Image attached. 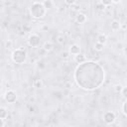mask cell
<instances>
[{"instance_id": "1", "label": "cell", "mask_w": 127, "mask_h": 127, "mask_svg": "<svg viewBox=\"0 0 127 127\" xmlns=\"http://www.w3.org/2000/svg\"><path fill=\"white\" fill-rule=\"evenodd\" d=\"M103 67L94 62H84L80 64L74 71V79L77 85L85 90L98 88L104 81Z\"/></svg>"}, {"instance_id": "2", "label": "cell", "mask_w": 127, "mask_h": 127, "mask_svg": "<svg viewBox=\"0 0 127 127\" xmlns=\"http://www.w3.org/2000/svg\"><path fill=\"white\" fill-rule=\"evenodd\" d=\"M30 13H31L32 17H34L36 19H40L45 16L46 9L41 2H34L30 8Z\"/></svg>"}, {"instance_id": "3", "label": "cell", "mask_w": 127, "mask_h": 127, "mask_svg": "<svg viewBox=\"0 0 127 127\" xmlns=\"http://www.w3.org/2000/svg\"><path fill=\"white\" fill-rule=\"evenodd\" d=\"M12 60L16 64H24L27 60V54L21 49H17L12 53Z\"/></svg>"}, {"instance_id": "4", "label": "cell", "mask_w": 127, "mask_h": 127, "mask_svg": "<svg viewBox=\"0 0 127 127\" xmlns=\"http://www.w3.org/2000/svg\"><path fill=\"white\" fill-rule=\"evenodd\" d=\"M40 42H41V39H40V37L38 35L33 34L28 38V44H29V46H31L33 48L39 47L40 46Z\"/></svg>"}, {"instance_id": "5", "label": "cell", "mask_w": 127, "mask_h": 127, "mask_svg": "<svg viewBox=\"0 0 127 127\" xmlns=\"http://www.w3.org/2000/svg\"><path fill=\"white\" fill-rule=\"evenodd\" d=\"M116 117H115V114L111 111H107L103 114V121L106 123V124H112L114 121H115Z\"/></svg>"}, {"instance_id": "6", "label": "cell", "mask_w": 127, "mask_h": 127, "mask_svg": "<svg viewBox=\"0 0 127 127\" xmlns=\"http://www.w3.org/2000/svg\"><path fill=\"white\" fill-rule=\"evenodd\" d=\"M17 99V94L15 91L13 90H8L6 93H5V100L8 102V103H14Z\"/></svg>"}, {"instance_id": "7", "label": "cell", "mask_w": 127, "mask_h": 127, "mask_svg": "<svg viewBox=\"0 0 127 127\" xmlns=\"http://www.w3.org/2000/svg\"><path fill=\"white\" fill-rule=\"evenodd\" d=\"M68 54L73 55V56H76V55L80 54V47H79L78 45H76V44H72V45L69 47Z\"/></svg>"}, {"instance_id": "8", "label": "cell", "mask_w": 127, "mask_h": 127, "mask_svg": "<svg viewBox=\"0 0 127 127\" xmlns=\"http://www.w3.org/2000/svg\"><path fill=\"white\" fill-rule=\"evenodd\" d=\"M75 20H76V22L77 23H79V24H83V23H85V21H86V15L84 14V13H77L76 14V16H75Z\"/></svg>"}, {"instance_id": "9", "label": "cell", "mask_w": 127, "mask_h": 127, "mask_svg": "<svg viewBox=\"0 0 127 127\" xmlns=\"http://www.w3.org/2000/svg\"><path fill=\"white\" fill-rule=\"evenodd\" d=\"M110 26H111V29H112L113 31H118V30H120V28H121V23H120L119 20H113V21L111 22Z\"/></svg>"}, {"instance_id": "10", "label": "cell", "mask_w": 127, "mask_h": 127, "mask_svg": "<svg viewBox=\"0 0 127 127\" xmlns=\"http://www.w3.org/2000/svg\"><path fill=\"white\" fill-rule=\"evenodd\" d=\"M85 56L83 55V54H78V55H76V56H74V61L77 63V64H83L84 62H85Z\"/></svg>"}, {"instance_id": "11", "label": "cell", "mask_w": 127, "mask_h": 127, "mask_svg": "<svg viewBox=\"0 0 127 127\" xmlns=\"http://www.w3.org/2000/svg\"><path fill=\"white\" fill-rule=\"evenodd\" d=\"M106 42H107V37H106V35L100 34V35L97 36V43H99V44H101V45H104Z\"/></svg>"}, {"instance_id": "12", "label": "cell", "mask_w": 127, "mask_h": 127, "mask_svg": "<svg viewBox=\"0 0 127 127\" xmlns=\"http://www.w3.org/2000/svg\"><path fill=\"white\" fill-rule=\"evenodd\" d=\"M8 115V112L6 110V108L4 107H0V119H5Z\"/></svg>"}, {"instance_id": "13", "label": "cell", "mask_w": 127, "mask_h": 127, "mask_svg": "<svg viewBox=\"0 0 127 127\" xmlns=\"http://www.w3.org/2000/svg\"><path fill=\"white\" fill-rule=\"evenodd\" d=\"M56 41H57L58 44H60V45H64V42H65V37H64V35L61 34V35H59V36L57 37V40H56Z\"/></svg>"}, {"instance_id": "14", "label": "cell", "mask_w": 127, "mask_h": 127, "mask_svg": "<svg viewBox=\"0 0 127 127\" xmlns=\"http://www.w3.org/2000/svg\"><path fill=\"white\" fill-rule=\"evenodd\" d=\"M44 50L46 51V52H51L52 50H53V44L52 43H50V42H46L45 44H44Z\"/></svg>"}, {"instance_id": "15", "label": "cell", "mask_w": 127, "mask_h": 127, "mask_svg": "<svg viewBox=\"0 0 127 127\" xmlns=\"http://www.w3.org/2000/svg\"><path fill=\"white\" fill-rule=\"evenodd\" d=\"M42 4H43V6L45 7L46 10H47V9H51V8H53V2L50 1V0H48V1H44V2H42Z\"/></svg>"}, {"instance_id": "16", "label": "cell", "mask_w": 127, "mask_h": 127, "mask_svg": "<svg viewBox=\"0 0 127 127\" xmlns=\"http://www.w3.org/2000/svg\"><path fill=\"white\" fill-rule=\"evenodd\" d=\"M33 85H34V87H36V88H42V87H43V81H42L41 79H36V80L34 81Z\"/></svg>"}, {"instance_id": "17", "label": "cell", "mask_w": 127, "mask_h": 127, "mask_svg": "<svg viewBox=\"0 0 127 127\" xmlns=\"http://www.w3.org/2000/svg\"><path fill=\"white\" fill-rule=\"evenodd\" d=\"M103 47H104V45H101V44H99V43H95V45H94V50L97 51V52H101V51H103Z\"/></svg>"}, {"instance_id": "18", "label": "cell", "mask_w": 127, "mask_h": 127, "mask_svg": "<svg viewBox=\"0 0 127 127\" xmlns=\"http://www.w3.org/2000/svg\"><path fill=\"white\" fill-rule=\"evenodd\" d=\"M122 88H123V86H122L121 84H116V85L114 86V90H115V92H117V93H120L121 90H122Z\"/></svg>"}, {"instance_id": "19", "label": "cell", "mask_w": 127, "mask_h": 127, "mask_svg": "<svg viewBox=\"0 0 127 127\" xmlns=\"http://www.w3.org/2000/svg\"><path fill=\"white\" fill-rule=\"evenodd\" d=\"M12 45H13L12 41L8 40V41H6V43H5V48H7V49H11V48H12Z\"/></svg>"}, {"instance_id": "20", "label": "cell", "mask_w": 127, "mask_h": 127, "mask_svg": "<svg viewBox=\"0 0 127 127\" xmlns=\"http://www.w3.org/2000/svg\"><path fill=\"white\" fill-rule=\"evenodd\" d=\"M122 112H123L124 115H127V111H126V101H124L123 104H122Z\"/></svg>"}, {"instance_id": "21", "label": "cell", "mask_w": 127, "mask_h": 127, "mask_svg": "<svg viewBox=\"0 0 127 127\" xmlns=\"http://www.w3.org/2000/svg\"><path fill=\"white\" fill-rule=\"evenodd\" d=\"M121 92H122L123 97H124V98H126V97H127V87H123V88H122V90H121Z\"/></svg>"}, {"instance_id": "22", "label": "cell", "mask_w": 127, "mask_h": 127, "mask_svg": "<svg viewBox=\"0 0 127 127\" xmlns=\"http://www.w3.org/2000/svg\"><path fill=\"white\" fill-rule=\"evenodd\" d=\"M100 3L105 7L106 5H110V4H112L111 3V1H107V0H102V1H100Z\"/></svg>"}, {"instance_id": "23", "label": "cell", "mask_w": 127, "mask_h": 127, "mask_svg": "<svg viewBox=\"0 0 127 127\" xmlns=\"http://www.w3.org/2000/svg\"><path fill=\"white\" fill-rule=\"evenodd\" d=\"M64 2H65V4H67V5H73V4L76 3L75 0H65Z\"/></svg>"}, {"instance_id": "24", "label": "cell", "mask_w": 127, "mask_h": 127, "mask_svg": "<svg viewBox=\"0 0 127 127\" xmlns=\"http://www.w3.org/2000/svg\"><path fill=\"white\" fill-rule=\"evenodd\" d=\"M104 8H105V7H104L100 2L97 3V9H98V10H104Z\"/></svg>"}, {"instance_id": "25", "label": "cell", "mask_w": 127, "mask_h": 127, "mask_svg": "<svg viewBox=\"0 0 127 127\" xmlns=\"http://www.w3.org/2000/svg\"><path fill=\"white\" fill-rule=\"evenodd\" d=\"M0 127H4V120L0 119Z\"/></svg>"}, {"instance_id": "26", "label": "cell", "mask_w": 127, "mask_h": 127, "mask_svg": "<svg viewBox=\"0 0 127 127\" xmlns=\"http://www.w3.org/2000/svg\"><path fill=\"white\" fill-rule=\"evenodd\" d=\"M67 56H68V53H64L63 54V57L64 58H67Z\"/></svg>"}, {"instance_id": "27", "label": "cell", "mask_w": 127, "mask_h": 127, "mask_svg": "<svg viewBox=\"0 0 127 127\" xmlns=\"http://www.w3.org/2000/svg\"><path fill=\"white\" fill-rule=\"evenodd\" d=\"M43 127H49V126H48V125H46V126H43Z\"/></svg>"}]
</instances>
